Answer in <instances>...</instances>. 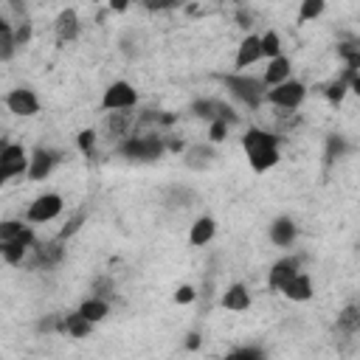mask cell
Instances as JSON below:
<instances>
[{
  "label": "cell",
  "mask_w": 360,
  "mask_h": 360,
  "mask_svg": "<svg viewBox=\"0 0 360 360\" xmlns=\"http://www.w3.org/2000/svg\"><path fill=\"white\" fill-rule=\"evenodd\" d=\"M357 248H360V242H357Z\"/></svg>",
  "instance_id": "cell-39"
},
{
  "label": "cell",
  "mask_w": 360,
  "mask_h": 360,
  "mask_svg": "<svg viewBox=\"0 0 360 360\" xmlns=\"http://www.w3.org/2000/svg\"><path fill=\"white\" fill-rule=\"evenodd\" d=\"M186 346H188V349H197V346H200V335H197V332H191V335H188V340H186Z\"/></svg>",
  "instance_id": "cell-37"
},
{
  "label": "cell",
  "mask_w": 360,
  "mask_h": 360,
  "mask_svg": "<svg viewBox=\"0 0 360 360\" xmlns=\"http://www.w3.org/2000/svg\"><path fill=\"white\" fill-rule=\"evenodd\" d=\"M79 312H82L87 321L98 323V321L107 318V312H110V301H104V298H98V295H90V298H84V301L79 304Z\"/></svg>",
  "instance_id": "cell-25"
},
{
  "label": "cell",
  "mask_w": 360,
  "mask_h": 360,
  "mask_svg": "<svg viewBox=\"0 0 360 360\" xmlns=\"http://www.w3.org/2000/svg\"><path fill=\"white\" fill-rule=\"evenodd\" d=\"M79 31H82L79 11H76V8H62V11L56 14V20H53V34H56V39H59L62 45H68V42H73V39L79 37Z\"/></svg>",
  "instance_id": "cell-15"
},
{
  "label": "cell",
  "mask_w": 360,
  "mask_h": 360,
  "mask_svg": "<svg viewBox=\"0 0 360 360\" xmlns=\"http://www.w3.org/2000/svg\"><path fill=\"white\" fill-rule=\"evenodd\" d=\"M82 222H84V211H76V214H73V217L65 222V228L59 231V239H70V236H73V233L82 228Z\"/></svg>",
  "instance_id": "cell-31"
},
{
  "label": "cell",
  "mask_w": 360,
  "mask_h": 360,
  "mask_svg": "<svg viewBox=\"0 0 360 360\" xmlns=\"http://www.w3.org/2000/svg\"><path fill=\"white\" fill-rule=\"evenodd\" d=\"M222 84L225 90L242 101L248 110H259L264 101H267V84L262 76H250V73H228L222 76Z\"/></svg>",
  "instance_id": "cell-2"
},
{
  "label": "cell",
  "mask_w": 360,
  "mask_h": 360,
  "mask_svg": "<svg viewBox=\"0 0 360 360\" xmlns=\"http://www.w3.org/2000/svg\"><path fill=\"white\" fill-rule=\"evenodd\" d=\"M323 11H326V3H323V0H304V3L298 6V22L318 20Z\"/></svg>",
  "instance_id": "cell-28"
},
{
  "label": "cell",
  "mask_w": 360,
  "mask_h": 360,
  "mask_svg": "<svg viewBox=\"0 0 360 360\" xmlns=\"http://www.w3.org/2000/svg\"><path fill=\"white\" fill-rule=\"evenodd\" d=\"M352 90H354V93H357V96H360V73H357V76H354V79H352Z\"/></svg>",
  "instance_id": "cell-38"
},
{
  "label": "cell",
  "mask_w": 360,
  "mask_h": 360,
  "mask_svg": "<svg viewBox=\"0 0 360 360\" xmlns=\"http://www.w3.org/2000/svg\"><path fill=\"white\" fill-rule=\"evenodd\" d=\"M31 264L34 267H45V270H51V267H56L59 262H62V256H65V239H48V242H37L34 248H31Z\"/></svg>",
  "instance_id": "cell-10"
},
{
  "label": "cell",
  "mask_w": 360,
  "mask_h": 360,
  "mask_svg": "<svg viewBox=\"0 0 360 360\" xmlns=\"http://www.w3.org/2000/svg\"><path fill=\"white\" fill-rule=\"evenodd\" d=\"M298 273H301V259H298V256H284V259H278V262L270 267L267 284H270V290L281 292V287H284L290 278H295Z\"/></svg>",
  "instance_id": "cell-13"
},
{
  "label": "cell",
  "mask_w": 360,
  "mask_h": 360,
  "mask_svg": "<svg viewBox=\"0 0 360 360\" xmlns=\"http://www.w3.org/2000/svg\"><path fill=\"white\" fill-rule=\"evenodd\" d=\"M214 233H217V222H214V217H197V219L191 222L188 242H191L194 248H202V245H208V242L214 239Z\"/></svg>",
  "instance_id": "cell-21"
},
{
  "label": "cell",
  "mask_w": 360,
  "mask_h": 360,
  "mask_svg": "<svg viewBox=\"0 0 360 360\" xmlns=\"http://www.w3.org/2000/svg\"><path fill=\"white\" fill-rule=\"evenodd\" d=\"M14 34H17V45H28V42H31V22L22 20V22L14 28Z\"/></svg>",
  "instance_id": "cell-35"
},
{
  "label": "cell",
  "mask_w": 360,
  "mask_h": 360,
  "mask_svg": "<svg viewBox=\"0 0 360 360\" xmlns=\"http://www.w3.org/2000/svg\"><path fill=\"white\" fill-rule=\"evenodd\" d=\"M343 155H346L343 135H329L326 138V160H335V158H343Z\"/></svg>",
  "instance_id": "cell-30"
},
{
  "label": "cell",
  "mask_w": 360,
  "mask_h": 360,
  "mask_svg": "<svg viewBox=\"0 0 360 360\" xmlns=\"http://www.w3.org/2000/svg\"><path fill=\"white\" fill-rule=\"evenodd\" d=\"M225 360H267V354L259 346H239L225 354Z\"/></svg>",
  "instance_id": "cell-29"
},
{
  "label": "cell",
  "mask_w": 360,
  "mask_h": 360,
  "mask_svg": "<svg viewBox=\"0 0 360 360\" xmlns=\"http://www.w3.org/2000/svg\"><path fill=\"white\" fill-rule=\"evenodd\" d=\"M228 124L225 121H211L208 124V138H211V143H222L225 138H228Z\"/></svg>",
  "instance_id": "cell-32"
},
{
  "label": "cell",
  "mask_w": 360,
  "mask_h": 360,
  "mask_svg": "<svg viewBox=\"0 0 360 360\" xmlns=\"http://www.w3.org/2000/svg\"><path fill=\"white\" fill-rule=\"evenodd\" d=\"M62 211H65V200H62V194H56V191H45V194L34 197V202L28 205V211H25V222H31V225H45V222L56 219Z\"/></svg>",
  "instance_id": "cell-6"
},
{
  "label": "cell",
  "mask_w": 360,
  "mask_h": 360,
  "mask_svg": "<svg viewBox=\"0 0 360 360\" xmlns=\"http://www.w3.org/2000/svg\"><path fill=\"white\" fill-rule=\"evenodd\" d=\"M295 236H298V228H295V222L290 217H278V219L270 222V242L273 245L290 248L295 242Z\"/></svg>",
  "instance_id": "cell-20"
},
{
  "label": "cell",
  "mask_w": 360,
  "mask_h": 360,
  "mask_svg": "<svg viewBox=\"0 0 360 360\" xmlns=\"http://www.w3.org/2000/svg\"><path fill=\"white\" fill-rule=\"evenodd\" d=\"M101 129L107 132V138L112 141H127L129 135H135V112L132 110H121V112H104V121H101Z\"/></svg>",
  "instance_id": "cell-9"
},
{
  "label": "cell",
  "mask_w": 360,
  "mask_h": 360,
  "mask_svg": "<svg viewBox=\"0 0 360 360\" xmlns=\"http://www.w3.org/2000/svg\"><path fill=\"white\" fill-rule=\"evenodd\" d=\"M17 34H14V25L8 20L0 17V62H11L14 53H17Z\"/></svg>",
  "instance_id": "cell-24"
},
{
  "label": "cell",
  "mask_w": 360,
  "mask_h": 360,
  "mask_svg": "<svg viewBox=\"0 0 360 360\" xmlns=\"http://www.w3.org/2000/svg\"><path fill=\"white\" fill-rule=\"evenodd\" d=\"M335 332L340 335H354L360 332V304H349L338 312V321H335Z\"/></svg>",
  "instance_id": "cell-23"
},
{
  "label": "cell",
  "mask_w": 360,
  "mask_h": 360,
  "mask_svg": "<svg viewBox=\"0 0 360 360\" xmlns=\"http://www.w3.org/2000/svg\"><path fill=\"white\" fill-rule=\"evenodd\" d=\"M259 37H262V53H264L267 62L276 59V56H284V53H281V37H278V31L267 28V31L259 34Z\"/></svg>",
  "instance_id": "cell-26"
},
{
  "label": "cell",
  "mask_w": 360,
  "mask_h": 360,
  "mask_svg": "<svg viewBox=\"0 0 360 360\" xmlns=\"http://www.w3.org/2000/svg\"><path fill=\"white\" fill-rule=\"evenodd\" d=\"M3 101H6L8 112H14L20 118H31V115L39 112V98H37V93L31 87H14V90L6 93Z\"/></svg>",
  "instance_id": "cell-8"
},
{
  "label": "cell",
  "mask_w": 360,
  "mask_h": 360,
  "mask_svg": "<svg viewBox=\"0 0 360 360\" xmlns=\"http://www.w3.org/2000/svg\"><path fill=\"white\" fill-rule=\"evenodd\" d=\"M312 278L301 270L295 278H290L284 287H281V295L287 298V301H295V304H304V301H309L312 298Z\"/></svg>",
  "instance_id": "cell-16"
},
{
  "label": "cell",
  "mask_w": 360,
  "mask_h": 360,
  "mask_svg": "<svg viewBox=\"0 0 360 360\" xmlns=\"http://www.w3.org/2000/svg\"><path fill=\"white\" fill-rule=\"evenodd\" d=\"M242 152L256 174L270 172L278 163V135L264 127H248L242 135Z\"/></svg>",
  "instance_id": "cell-1"
},
{
  "label": "cell",
  "mask_w": 360,
  "mask_h": 360,
  "mask_svg": "<svg viewBox=\"0 0 360 360\" xmlns=\"http://www.w3.org/2000/svg\"><path fill=\"white\" fill-rule=\"evenodd\" d=\"M93 321H87L79 309H73V312H65L62 315V329H59V335H68V338H87L90 332H93Z\"/></svg>",
  "instance_id": "cell-18"
},
{
  "label": "cell",
  "mask_w": 360,
  "mask_h": 360,
  "mask_svg": "<svg viewBox=\"0 0 360 360\" xmlns=\"http://www.w3.org/2000/svg\"><path fill=\"white\" fill-rule=\"evenodd\" d=\"M76 141H79V149L84 155H93V149H96V129H82Z\"/></svg>",
  "instance_id": "cell-33"
},
{
  "label": "cell",
  "mask_w": 360,
  "mask_h": 360,
  "mask_svg": "<svg viewBox=\"0 0 360 360\" xmlns=\"http://www.w3.org/2000/svg\"><path fill=\"white\" fill-rule=\"evenodd\" d=\"M56 163H59V152H53L48 146H37L31 152V163H28V174L25 177L34 180V183H39V180H45L53 172Z\"/></svg>",
  "instance_id": "cell-12"
},
{
  "label": "cell",
  "mask_w": 360,
  "mask_h": 360,
  "mask_svg": "<svg viewBox=\"0 0 360 360\" xmlns=\"http://www.w3.org/2000/svg\"><path fill=\"white\" fill-rule=\"evenodd\" d=\"M214 160H217V152H214L211 143H194V146H188L186 155H183V163H186L188 169H194V172L208 169Z\"/></svg>",
  "instance_id": "cell-17"
},
{
  "label": "cell",
  "mask_w": 360,
  "mask_h": 360,
  "mask_svg": "<svg viewBox=\"0 0 360 360\" xmlns=\"http://www.w3.org/2000/svg\"><path fill=\"white\" fill-rule=\"evenodd\" d=\"M0 253H3V262L6 264H22L25 256L31 253V248L22 245V242H8V245H0Z\"/></svg>",
  "instance_id": "cell-27"
},
{
  "label": "cell",
  "mask_w": 360,
  "mask_h": 360,
  "mask_svg": "<svg viewBox=\"0 0 360 360\" xmlns=\"http://www.w3.org/2000/svg\"><path fill=\"white\" fill-rule=\"evenodd\" d=\"M28 163H31V152H25L22 143L6 141V143L0 146V180H3V183H8L11 177L28 174Z\"/></svg>",
  "instance_id": "cell-4"
},
{
  "label": "cell",
  "mask_w": 360,
  "mask_h": 360,
  "mask_svg": "<svg viewBox=\"0 0 360 360\" xmlns=\"http://www.w3.org/2000/svg\"><path fill=\"white\" fill-rule=\"evenodd\" d=\"M222 307L231 309V312H245L250 307V290L245 284H231L225 292H222Z\"/></svg>",
  "instance_id": "cell-22"
},
{
  "label": "cell",
  "mask_w": 360,
  "mask_h": 360,
  "mask_svg": "<svg viewBox=\"0 0 360 360\" xmlns=\"http://www.w3.org/2000/svg\"><path fill=\"white\" fill-rule=\"evenodd\" d=\"M8 242H22V245L34 248L37 245V236H34L31 222H22V219H6V222H0V245H8Z\"/></svg>",
  "instance_id": "cell-14"
},
{
  "label": "cell",
  "mask_w": 360,
  "mask_h": 360,
  "mask_svg": "<svg viewBox=\"0 0 360 360\" xmlns=\"http://www.w3.org/2000/svg\"><path fill=\"white\" fill-rule=\"evenodd\" d=\"M304 98H307V84L298 79H290V82L267 90V104L276 110H284V112H295L304 104Z\"/></svg>",
  "instance_id": "cell-5"
},
{
  "label": "cell",
  "mask_w": 360,
  "mask_h": 360,
  "mask_svg": "<svg viewBox=\"0 0 360 360\" xmlns=\"http://www.w3.org/2000/svg\"><path fill=\"white\" fill-rule=\"evenodd\" d=\"M236 20H239V25L248 31L250 25H253V14L250 11H245V8H239V14H236Z\"/></svg>",
  "instance_id": "cell-36"
},
{
  "label": "cell",
  "mask_w": 360,
  "mask_h": 360,
  "mask_svg": "<svg viewBox=\"0 0 360 360\" xmlns=\"http://www.w3.org/2000/svg\"><path fill=\"white\" fill-rule=\"evenodd\" d=\"M135 104H138V90H135L129 82H124V79L107 84V90H104V96H101V110H104V112L132 110Z\"/></svg>",
  "instance_id": "cell-7"
},
{
  "label": "cell",
  "mask_w": 360,
  "mask_h": 360,
  "mask_svg": "<svg viewBox=\"0 0 360 360\" xmlns=\"http://www.w3.org/2000/svg\"><path fill=\"white\" fill-rule=\"evenodd\" d=\"M197 298V290L191 287V284H180L177 290H174V304H191Z\"/></svg>",
  "instance_id": "cell-34"
},
{
  "label": "cell",
  "mask_w": 360,
  "mask_h": 360,
  "mask_svg": "<svg viewBox=\"0 0 360 360\" xmlns=\"http://www.w3.org/2000/svg\"><path fill=\"white\" fill-rule=\"evenodd\" d=\"M163 141L160 135H129L127 141L118 143V155L129 158V160H158L163 155Z\"/></svg>",
  "instance_id": "cell-3"
},
{
  "label": "cell",
  "mask_w": 360,
  "mask_h": 360,
  "mask_svg": "<svg viewBox=\"0 0 360 360\" xmlns=\"http://www.w3.org/2000/svg\"><path fill=\"white\" fill-rule=\"evenodd\" d=\"M290 73H292L290 59H287V56H276V59H270V62H267V68H264L262 79H264V84H267V90H270V87H278V84L290 82Z\"/></svg>",
  "instance_id": "cell-19"
},
{
  "label": "cell",
  "mask_w": 360,
  "mask_h": 360,
  "mask_svg": "<svg viewBox=\"0 0 360 360\" xmlns=\"http://www.w3.org/2000/svg\"><path fill=\"white\" fill-rule=\"evenodd\" d=\"M264 53H262V37L259 34H245L242 42L236 45V56H233V65H236V73H245V68L262 62Z\"/></svg>",
  "instance_id": "cell-11"
}]
</instances>
